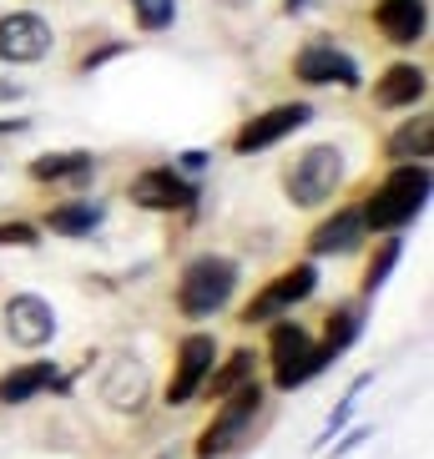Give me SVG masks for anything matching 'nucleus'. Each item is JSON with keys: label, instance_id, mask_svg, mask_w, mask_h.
Instances as JSON below:
<instances>
[{"label": "nucleus", "instance_id": "7", "mask_svg": "<svg viewBox=\"0 0 434 459\" xmlns=\"http://www.w3.org/2000/svg\"><path fill=\"white\" fill-rule=\"evenodd\" d=\"M313 283H318V268H313V263H299V268L278 273V278H273V283L243 308V324H268V318H283L293 303H303V298L313 293Z\"/></svg>", "mask_w": 434, "mask_h": 459}, {"label": "nucleus", "instance_id": "11", "mask_svg": "<svg viewBox=\"0 0 434 459\" xmlns=\"http://www.w3.org/2000/svg\"><path fill=\"white\" fill-rule=\"evenodd\" d=\"M132 203L147 207V212H182V207L197 203V187L182 172H172V167H147L132 182Z\"/></svg>", "mask_w": 434, "mask_h": 459}, {"label": "nucleus", "instance_id": "29", "mask_svg": "<svg viewBox=\"0 0 434 459\" xmlns=\"http://www.w3.org/2000/svg\"><path fill=\"white\" fill-rule=\"evenodd\" d=\"M30 122H0V132H26Z\"/></svg>", "mask_w": 434, "mask_h": 459}, {"label": "nucleus", "instance_id": "22", "mask_svg": "<svg viewBox=\"0 0 434 459\" xmlns=\"http://www.w3.org/2000/svg\"><path fill=\"white\" fill-rule=\"evenodd\" d=\"M247 378H253V353L238 349V353L228 359V364L217 368V374H207V378H203V394H213V399H228L232 389H243Z\"/></svg>", "mask_w": 434, "mask_h": 459}, {"label": "nucleus", "instance_id": "3", "mask_svg": "<svg viewBox=\"0 0 434 459\" xmlns=\"http://www.w3.org/2000/svg\"><path fill=\"white\" fill-rule=\"evenodd\" d=\"M258 409H263V389H258V378H247L243 389L228 394V404L217 409V419L203 429L197 459H222L232 445H243V434H247V424L258 419Z\"/></svg>", "mask_w": 434, "mask_h": 459}, {"label": "nucleus", "instance_id": "6", "mask_svg": "<svg viewBox=\"0 0 434 459\" xmlns=\"http://www.w3.org/2000/svg\"><path fill=\"white\" fill-rule=\"evenodd\" d=\"M51 26H46L41 15L30 11H11L0 15V61H11V66H30V61H46L51 56Z\"/></svg>", "mask_w": 434, "mask_h": 459}, {"label": "nucleus", "instance_id": "27", "mask_svg": "<svg viewBox=\"0 0 434 459\" xmlns=\"http://www.w3.org/2000/svg\"><path fill=\"white\" fill-rule=\"evenodd\" d=\"M207 167V152H187V157H182V172H203Z\"/></svg>", "mask_w": 434, "mask_h": 459}, {"label": "nucleus", "instance_id": "26", "mask_svg": "<svg viewBox=\"0 0 434 459\" xmlns=\"http://www.w3.org/2000/svg\"><path fill=\"white\" fill-rule=\"evenodd\" d=\"M122 51H126V41H111V46H101V51H91V56L82 61V71H96L101 61H111V56H122Z\"/></svg>", "mask_w": 434, "mask_h": 459}, {"label": "nucleus", "instance_id": "30", "mask_svg": "<svg viewBox=\"0 0 434 459\" xmlns=\"http://www.w3.org/2000/svg\"><path fill=\"white\" fill-rule=\"evenodd\" d=\"M228 5H247V0H228Z\"/></svg>", "mask_w": 434, "mask_h": 459}, {"label": "nucleus", "instance_id": "8", "mask_svg": "<svg viewBox=\"0 0 434 459\" xmlns=\"http://www.w3.org/2000/svg\"><path fill=\"white\" fill-rule=\"evenodd\" d=\"M293 76L308 86H359V66L353 56H343L334 41H308L299 56H293Z\"/></svg>", "mask_w": 434, "mask_h": 459}, {"label": "nucleus", "instance_id": "13", "mask_svg": "<svg viewBox=\"0 0 434 459\" xmlns=\"http://www.w3.org/2000/svg\"><path fill=\"white\" fill-rule=\"evenodd\" d=\"M308 122H313V107H303V101H288V107H273V111H263V117H253L243 132L232 136V147L247 157V152H263V147H273V142L293 136L299 126H308Z\"/></svg>", "mask_w": 434, "mask_h": 459}, {"label": "nucleus", "instance_id": "12", "mask_svg": "<svg viewBox=\"0 0 434 459\" xmlns=\"http://www.w3.org/2000/svg\"><path fill=\"white\" fill-rule=\"evenodd\" d=\"M147 364L142 359H132V353H122V359H111L107 374H101V384H96V394H101V404L117 409V414H136V409L147 404Z\"/></svg>", "mask_w": 434, "mask_h": 459}, {"label": "nucleus", "instance_id": "1", "mask_svg": "<svg viewBox=\"0 0 434 459\" xmlns=\"http://www.w3.org/2000/svg\"><path fill=\"white\" fill-rule=\"evenodd\" d=\"M424 203H430V167L424 162H399V172H389L379 187H374V197H369L364 228H374V232L404 228V222L420 217Z\"/></svg>", "mask_w": 434, "mask_h": 459}, {"label": "nucleus", "instance_id": "25", "mask_svg": "<svg viewBox=\"0 0 434 459\" xmlns=\"http://www.w3.org/2000/svg\"><path fill=\"white\" fill-rule=\"evenodd\" d=\"M0 247H36V228L30 222H0Z\"/></svg>", "mask_w": 434, "mask_h": 459}, {"label": "nucleus", "instance_id": "23", "mask_svg": "<svg viewBox=\"0 0 434 459\" xmlns=\"http://www.w3.org/2000/svg\"><path fill=\"white\" fill-rule=\"evenodd\" d=\"M132 15L142 30H162L177 21V0H132Z\"/></svg>", "mask_w": 434, "mask_h": 459}, {"label": "nucleus", "instance_id": "20", "mask_svg": "<svg viewBox=\"0 0 434 459\" xmlns=\"http://www.w3.org/2000/svg\"><path fill=\"white\" fill-rule=\"evenodd\" d=\"M46 228L61 232V238H86L91 228H101V207L96 203H66L46 217Z\"/></svg>", "mask_w": 434, "mask_h": 459}, {"label": "nucleus", "instance_id": "17", "mask_svg": "<svg viewBox=\"0 0 434 459\" xmlns=\"http://www.w3.org/2000/svg\"><path fill=\"white\" fill-rule=\"evenodd\" d=\"M91 152H46L30 162V177L36 182H86L91 177Z\"/></svg>", "mask_w": 434, "mask_h": 459}, {"label": "nucleus", "instance_id": "4", "mask_svg": "<svg viewBox=\"0 0 434 459\" xmlns=\"http://www.w3.org/2000/svg\"><path fill=\"white\" fill-rule=\"evenodd\" d=\"M339 182H343V152L339 147H308V152H299L293 167H288V177H283L288 197H293L299 207L328 203Z\"/></svg>", "mask_w": 434, "mask_h": 459}, {"label": "nucleus", "instance_id": "21", "mask_svg": "<svg viewBox=\"0 0 434 459\" xmlns=\"http://www.w3.org/2000/svg\"><path fill=\"white\" fill-rule=\"evenodd\" d=\"M359 328H364V313H359V308H334V313H328L324 343H318V349H324V359H339L353 338H359Z\"/></svg>", "mask_w": 434, "mask_h": 459}, {"label": "nucleus", "instance_id": "28", "mask_svg": "<svg viewBox=\"0 0 434 459\" xmlns=\"http://www.w3.org/2000/svg\"><path fill=\"white\" fill-rule=\"evenodd\" d=\"M15 96H21V82H5L0 76V101H15Z\"/></svg>", "mask_w": 434, "mask_h": 459}, {"label": "nucleus", "instance_id": "5", "mask_svg": "<svg viewBox=\"0 0 434 459\" xmlns=\"http://www.w3.org/2000/svg\"><path fill=\"white\" fill-rule=\"evenodd\" d=\"M268 349H273V384H278V389H299V384H308V378L328 364L324 349L308 338L303 324H273Z\"/></svg>", "mask_w": 434, "mask_h": 459}, {"label": "nucleus", "instance_id": "19", "mask_svg": "<svg viewBox=\"0 0 434 459\" xmlns=\"http://www.w3.org/2000/svg\"><path fill=\"white\" fill-rule=\"evenodd\" d=\"M430 147H434L430 117H414V122H404L399 132L389 136V157L394 162H430Z\"/></svg>", "mask_w": 434, "mask_h": 459}, {"label": "nucleus", "instance_id": "18", "mask_svg": "<svg viewBox=\"0 0 434 459\" xmlns=\"http://www.w3.org/2000/svg\"><path fill=\"white\" fill-rule=\"evenodd\" d=\"M56 378V364H21L0 378V404H26Z\"/></svg>", "mask_w": 434, "mask_h": 459}, {"label": "nucleus", "instance_id": "2", "mask_svg": "<svg viewBox=\"0 0 434 459\" xmlns=\"http://www.w3.org/2000/svg\"><path fill=\"white\" fill-rule=\"evenodd\" d=\"M232 288H238V263H232V257H217V253H203L182 268L177 308L187 313V318H213V313L232 298Z\"/></svg>", "mask_w": 434, "mask_h": 459}, {"label": "nucleus", "instance_id": "16", "mask_svg": "<svg viewBox=\"0 0 434 459\" xmlns=\"http://www.w3.org/2000/svg\"><path fill=\"white\" fill-rule=\"evenodd\" d=\"M424 71L420 66H409V61H399V66H389L379 76V86H374V101H379V107H414V101H420L424 96Z\"/></svg>", "mask_w": 434, "mask_h": 459}, {"label": "nucleus", "instance_id": "15", "mask_svg": "<svg viewBox=\"0 0 434 459\" xmlns=\"http://www.w3.org/2000/svg\"><path fill=\"white\" fill-rule=\"evenodd\" d=\"M359 238H364V212L343 207V212H334L324 228L313 232L308 247H313V257H328V253H349V247H359Z\"/></svg>", "mask_w": 434, "mask_h": 459}, {"label": "nucleus", "instance_id": "24", "mask_svg": "<svg viewBox=\"0 0 434 459\" xmlns=\"http://www.w3.org/2000/svg\"><path fill=\"white\" fill-rule=\"evenodd\" d=\"M394 263H399V238H389V243H379V253L369 257V273H364V293H379L384 278L394 273Z\"/></svg>", "mask_w": 434, "mask_h": 459}, {"label": "nucleus", "instance_id": "14", "mask_svg": "<svg viewBox=\"0 0 434 459\" xmlns=\"http://www.w3.org/2000/svg\"><path fill=\"white\" fill-rule=\"evenodd\" d=\"M374 21H379L389 46H414L424 36V26H430V5L424 0H379Z\"/></svg>", "mask_w": 434, "mask_h": 459}, {"label": "nucleus", "instance_id": "10", "mask_svg": "<svg viewBox=\"0 0 434 459\" xmlns=\"http://www.w3.org/2000/svg\"><path fill=\"white\" fill-rule=\"evenodd\" d=\"M213 359H217V343L213 333H187L177 343V374L167 384V404H187L192 394H203V378L213 374Z\"/></svg>", "mask_w": 434, "mask_h": 459}, {"label": "nucleus", "instance_id": "9", "mask_svg": "<svg viewBox=\"0 0 434 459\" xmlns=\"http://www.w3.org/2000/svg\"><path fill=\"white\" fill-rule=\"evenodd\" d=\"M5 333L15 349H46L56 338V308L36 293H15L5 303Z\"/></svg>", "mask_w": 434, "mask_h": 459}]
</instances>
